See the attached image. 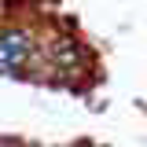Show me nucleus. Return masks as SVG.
Returning a JSON list of instances; mask_svg holds the SVG:
<instances>
[{
	"label": "nucleus",
	"instance_id": "nucleus-1",
	"mask_svg": "<svg viewBox=\"0 0 147 147\" xmlns=\"http://www.w3.org/2000/svg\"><path fill=\"white\" fill-rule=\"evenodd\" d=\"M37 59V40L22 26L0 30V74H26Z\"/></svg>",
	"mask_w": 147,
	"mask_h": 147
},
{
	"label": "nucleus",
	"instance_id": "nucleus-2",
	"mask_svg": "<svg viewBox=\"0 0 147 147\" xmlns=\"http://www.w3.org/2000/svg\"><path fill=\"white\" fill-rule=\"evenodd\" d=\"M44 55L52 59L59 70H77V66L85 63L81 44H77V40H70V37H55V40H48V44H44Z\"/></svg>",
	"mask_w": 147,
	"mask_h": 147
}]
</instances>
